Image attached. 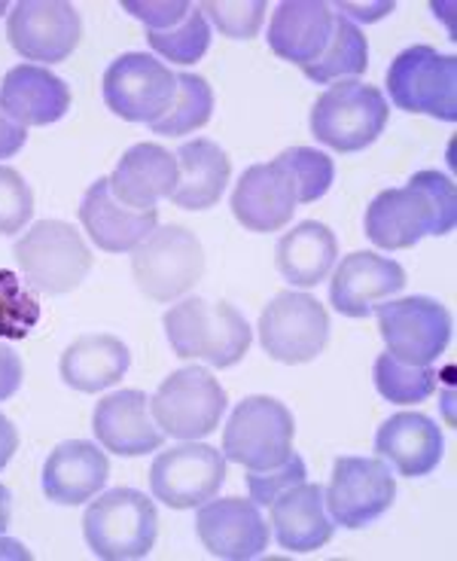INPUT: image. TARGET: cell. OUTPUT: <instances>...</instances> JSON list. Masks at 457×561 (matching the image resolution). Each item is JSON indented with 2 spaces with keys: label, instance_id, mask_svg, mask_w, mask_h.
Segmentation results:
<instances>
[{
  "label": "cell",
  "instance_id": "6da1fadb",
  "mask_svg": "<svg viewBox=\"0 0 457 561\" xmlns=\"http://www.w3.org/2000/svg\"><path fill=\"white\" fill-rule=\"evenodd\" d=\"M457 220V193L452 178L418 171L400 190H385L366 208V236L375 248L405 251L424 236H448Z\"/></svg>",
  "mask_w": 457,
  "mask_h": 561
},
{
  "label": "cell",
  "instance_id": "7a4b0ae2",
  "mask_svg": "<svg viewBox=\"0 0 457 561\" xmlns=\"http://www.w3.org/2000/svg\"><path fill=\"white\" fill-rule=\"evenodd\" d=\"M165 336L181 360H205L217 369H229L250 351V323L229 302H208L190 296L165 311Z\"/></svg>",
  "mask_w": 457,
  "mask_h": 561
},
{
  "label": "cell",
  "instance_id": "3957f363",
  "mask_svg": "<svg viewBox=\"0 0 457 561\" xmlns=\"http://www.w3.org/2000/svg\"><path fill=\"white\" fill-rule=\"evenodd\" d=\"M83 534L98 559H147L159 537V513L144 491L113 489L89 504Z\"/></svg>",
  "mask_w": 457,
  "mask_h": 561
},
{
  "label": "cell",
  "instance_id": "277c9868",
  "mask_svg": "<svg viewBox=\"0 0 457 561\" xmlns=\"http://www.w3.org/2000/svg\"><path fill=\"white\" fill-rule=\"evenodd\" d=\"M388 99L381 89L361 80L330 85L311 107V135L335 153H357L378 140L388 126Z\"/></svg>",
  "mask_w": 457,
  "mask_h": 561
},
{
  "label": "cell",
  "instance_id": "5b68a950",
  "mask_svg": "<svg viewBox=\"0 0 457 561\" xmlns=\"http://www.w3.org/2000/svg\"><path fill=\"white\" fill-rule=\"evenodd\" d=\"M132 275L144 296L174 302L205 275V248L186 226H156L132 251Z\"/></svg>",
  "mask_w": 457,
  "mask_h": 561
},
{
  "label": "cell",
  "instance_id": "8992f818",
  "mask_svg": "<svg viewBox=\"0 0 457 561\" xmlns=\"http://www.w3.org/2000/svg\"><path fill=\"white\" fill-rule=\"evenodd\" d=\"M13 256L22 278L41 294L58 296L77 290L92 268V251L83 236L65 220H41L15 241Z\"/></svg>",
  "mask_w": 457,
  "mask_h": 561
},
{
  "label": "cell",
  "instance_id": "52a82bcc",
  "mask_svg": "<svg viewBox=\"0 0 457 561\" xmlns=\"http://www.w3.org/2000/svg\"><path fill=\"white\" fill-rule=\"evenodd\" d=\"M296 421L275 397H244L222 431V458L248 470H272L293 455Z\"/></svg>",
  "mask_w": 457,
  "mask_h": 561
},
{
  "label": "cell",
  "instance_id": "ba28073f",
  "mask_svg": "<svg viewBox=\"0 0 457 561\" xmlns=\"http://www.w3.org/2000/svg\"><path fill=\"white\" fill-rule=\"evenodd\" d=\"M229 397L222 391L220 379L205 366H186L171 373L159 391L150 397L152 421L159 431L174 439H202L220 427Z\"/></svg>",
  "mask_w": 457,
  "mask_h": 561
},
{
  "label": "cell",
  "instance_id": "9c48e42d",
  "mask_svg": "<svg viewBox=\"0 0 457 561\" xmlns=\"http://www.w3.org/2000/svg\"><path fill=\"white\" fill-rule=\"evenodd\" d=\"M388 92L400 111L455 123L457 58L439 56L433 46H409L390 61Z\"/></svg>",
  "mask_w": 457,
  "mask_h": 561
},
{
  "label": "cell",
  "instance_id": "30bf717a",
  "mask_svg": "<svg viewBox=\"0 0 457 561\" xmlns=\"http://www.w3.org/2000/svg\"><path fill=\"white\" fill-rule=\"evenodd\" d=\"M388 354L409 366H430L452 342V314L430 296L385 299L375 306Z\"/></svg>",
  "mask_w": 457,
  "mask_h": 561
},
{
  "label": "cell",
  "instance_id": "8fae6325",
  "mask_svg": "<svg viewBox=\"0 0 457 561\" xmlns=\"http://www.w3.org/2000/svg\"><path fill=\"white\" fill-rule=\"evenodd\" d=\"M260 342L277 364H311L330 342V314L315 296L284 290L260 314Z\"/></svg>",
  "mask_w": 457,
  "mask_h": 561
},
{
  "label": "cell",
  "instance_id": "7c38bea8",
  "mask_svg": "<svg viewBox=\"0 0 457 561\" xmlns=\"http://www.w3.org/2000/svg\"><path fill=\"white\" fill-rule=\"evenodd\" d=\"M178 95V73L147 53H125L104 73V104L128 123H156Z\"/></svg>",
  "mask_w": 457,
  "mask_h": 561
},
{
  "label": "cell",
  "instance_id": "4fadbf2b",
  "mask_svg": "<svg viewBox=\"0 0 457 561\" xmlns=\"http://www.w3.org/2000/svg\"><path fill=\"white\" fill-rule=\"evenodd\" d=\"M397 479L381 458H339L323 489V504L335 525L366 528L393 506Z\"/></svg>",
  "mask_w": 457,
  "mask_h": 561
},
{
  "label": "cell",
  "instance_id": "5bb4252c",
  "mask_svg": "<svg viewBox=\"0 0 457 561\" xmlns=\"http://www.w3.org/2000/svg\"><path fill=\"white\" fill-rule=\"evenodd\" d=\"M226 482V458L205 443H183L159 451L150 467V489L156 501L171 510H195L217 497Z\"/></svg>",
  "mask_w": 457,
  "mask_h": 561
},
{
  "label": "cell",
  "instance_id": "9a60e30c",
  "mask_svg": "<svg viewBox=\"0 0 457 561\" xmlns=\"http://www.w3.org/2000/svg\"><path fill=\"white\" fill-rule=\"evenodd\" d=\"M7 37L25 61L58 65L80 46L83 22L65 0H22L7 19Z\"/></svg>",
  "mask_w": 457,
  "mask_h": 561
},
{
  "label": "cell",
  "instance_id": "2e32d148",
  "mask_svg": "<svg viewBox=\"0 0 457 561\" xmlns=\"http://www.w3.org/2000/svg\"><path fill=\"white\" fill-rule=\"evenodd\" d=\"M195 531L202 547L222 561L260 559L269 549V522L260 506L244 497H210L195 513Z\"/></svg>",
  "mask_w": 457,
  "mask_h": 561
},
{
  "label": "cell",
  "instance_id": "e0dca14e",
  "mask_svg": "<svg viewBox=\"0 0 457 561\" xmlns=\"http://www.w3.org/2000/svg\"><path fill=\"white\" fill-rule=\"evenodd\" d=\"M299 190L281 159L250 165L232 193V214L248 232H281L293 220Z\"/></svg>",
  "mask_w": 457,
  "mask_h": 561
},
{
  "label": "cell",
  "instance_id": "ac0fdd59",
  "mask_svg": "<svg viewBox=\"0 0 457 561\" xmlns=\"http://www.w3.org/2000/svg\"><path fill=\"white\" fill-rule=\"evenodd\" d=\"M405 287V268L397 260L357 251L342 256L330 280V302L345 318H369L378 302Z\"/></svg>",
  "mask_w": 457,
  "mask_h": 561
},
{
  "label": "cell",
  "instance_id": "d6986e66",
  "mask_svg": "<svg viewBox=\"0 0 457 561\" xmlns=\"http://www.w3.org/2000/svg\"><path fill=\"white\" fill-rule=\"evenodd\" d=\"M92 431L98 443L119 458H140L147 451L162 449L165 443V434L152 421L147 393L135 388L107 393L104 400H98L92 412Z\"/></svg>",
  "mask_w": 457,
  "mask_h": 561
},
{
  "label": "cell",
  "instance_id": "ffe728a7",
  "mask_svg": "<svg viewBox=\"0 0 457 561\" xmlns=\"http://www.w3.org/2000/svg\"><path fill=\"white\" fill-rule=\"evenodd\" d=\"M80 224L98 251L132 253L159 226V210H132L116 202L107 178H98L80 202Z\"/></svg>",
  "mask_w": 457,
  "mask_h": 561
},
{
  "label": "cell",
  "instance_id": "44dd1931",
  "mask_svg": "<svg viewBox=\"0 0 457 561\" xmlns=\"http://www.w3.org/2000/svg\"><path fill=\"white\" fill-rule=\"evenodd\" d=\"M335 10L323 0H284L269 22V46L277 58L311 65L323 56L333 37Z\"/></svg>",
  "mask_w": 457,
  "mask_h": 561
},
{
  "label": "cell",
  "instance_id": "7402d4cb",
  "mask_svg": "<svg viewBox=\"0 0 457 561\" xmlns=\"http://www.w3.org/2000/svg\"><path fill=\"white\" fill-rule=\"evenodd\" d=\"M443 431L421 412H397L375 434V451L400 477L418 479L433 473L443 461Z\"/></svg>",
  "mask_w": 457,
  "mask_h": 561
},
{
  "label": "cell",
  "instance_id": "603a6c76",
  "mask_svg": "<svg viewBox=\"0 0 457 561\" xmlns=\"http://www.w3.org/2000/svg\"><path fill=\"white\" fill-rule=\"evenodd\" d=\"M107 477L111 461L95 443L68 439L56 446V451H49L43 463V494L61 506L85 504L107 485Z\"/></svg>",
  "mask_w": 457,
  "mask_h": 561
},
{
  "label": "cell",
  "instance_id": "cb8c5ba5",
  "mask_svg": "<svg viewBox=\"0 0 457 561\" xmlns=\"http://www.w3.org/2000/svg\"><path fill=\"white\" fill-rule=\"evenodd\" d=\"M116 202L132 210H152L178 186V159L162 144H135L107 178Z\"/></svg>",
  "mask_w": 457,
  "mask_h": 561
},
{
  "label": "cell",
  "instance_id": "d4e9b609",
  "mask_svg": "<svg viewBox=\"0 0 457 561\" xmlns=\"http://www.w3.org/2000/svg\"><path fill=\"white\" fill-rule=\"evenodd\" d=\"M269 510H272L277 543L287 552H315L333 540L335 522L327 513L320 485L302 482V485L281 491Z\"/></svg>",
  "mask_w": 457,
  "mask_h": 561
},
{
  "label": "cell",
  "instance_id": "484cf974",
  "mask_svg": "<svg viewBox=\"0 0 457 561\" xmlns=\"http://www.w3.org/2000/svg\"><path fill=\"white\" fill-rule=\"evenodd\" d=\"M0 101L22 126H53L70 111L68 83L41 65H19L0 85Z\"/></svg>",
  "mask_w": 457,
  "mask_h": 561
},
{
  "label": "cell",
  "instance_id": "4316f807",
  "mask_svg": "<svg viewBox=\"0 0 457 561\" xmlns=\"http://www.w3.org/2000/svg\"><path fill=\"white\" fill-rule=\"evenodd\" d=\"M174 159H178V186L171 193V202L183 210L214 208L232 178V162L226 150L208 138H195L186 140Z\"/></svg>",
  "mask_w": 457,
  "mask_h": 561
},
{
  "label": "cell",
  "instance_id": "83f0119b",
  "mask_svg": "<svg viewBox=\"0 0 457 561\" xmlns=\"http://www.w3.org/2000/svg\"><path fill=\"white\" fill-rule=\"evenodd\" d=\"M132 366V351L123 339L111 333H85L73 339L61 354V379L68 388L83 393H98L113 388Z\"/></svg>",
  "mask_w": 457,
  "mask_h": 561
},
{
  "label": "cell",
  "instance_id": "f1b7e54d",
  "mask_svg": "<svg viewBox=\"0 0 457 561\" xmlns=\"http://www.w3.org/2000/svg\"><path fill=\"white\" fill-rule=\"evenodd\" d=\"M339 256V241L333 229L318 220H305L284 232L277 241V272L290 280L293 287H318L320 280L333 272Z\"/></svg>",
  "mask_w": 457,
  "mask_h": 561
},
{
  "label": "cell",
  "instance_id": "f546056e",
  "mask_svg": "<svg viewBox=\"0 0 457 561\" xmlns=\"http://www.w3.org/2000/svg\"><path fill=\"white\" fill-rule=\"evenodd\" d=\"M366 65H369V43L363 31L345 13H335L333 37L327 43L323 56L305 65L302 73L311 83H342L366 73Z\"/></svg>",
  "mask_w": 457,
  "mask_h": 561
},
{
  "label": "cell",
  "instance_id": "4dcf8cb0",
  "mask_svg": "<svg viewBox=\"0 0 457 561\" xmlns=\"http://www.w3.org/2000/svg\"><path fill=\"white\" fill-rule=\"evenodd\" d=\"M210 113H214V92L208 80L198 73H178V95L165 116L150 123V128L156 135L178 138V135H190L195 128L208 126Z\"/></svg>",
  "mask_w": 457,
  "mask_h": 561
},
{
  "label": "cell",
  "instance_id": "1f68e13d",
  "mask_svg": "<svg viewBox=\"0 0 457 561\" xmlns=\"http://www.w3.org/2000/svg\"><path fill=\"white\" fill-rule=\"evenodd\" d=\"M373 379L378 393L390 403H424L436 391V369L433 366H409L397 360L393 354H378L373 369Z\"/></svg>",
  "mask_w": 457,
  "mask_h": 561
},
{
  "label": "cell",
  "instance_id": "d6a6232c",
  "mask_svg": "<svg viewBox=\"0 0 457 561\" xmlns=\"http://www.w3.org/2000/svg\"><path fill=\"white\" fill-rule=\"evenodd\" d=\"M150 46L174 65H193L202 61V56L208 53L210 46V25L208 15L202 13V3L190 7V13L183 15L178 25H171L165 31H147Z\"/></svg>",
  "mask_w": 457,
  "mask_h": 561
},
{
  "label": "cell",
  "instance_id": "836d02e7",
  "mask_svg": "<svg viewBox=\"0 0 457 561\" xmlns=\"http://www.w3.org/2000/svg\"><path fill=\"white\" fill-rule=\"evenodd\" d=\"M41 323V302L10 268H0V339H25Z\"/></svg>",
  "mask_w": 457,
  "mask_h": 561
},
{
  "label": "cell",
  "instance_id": "e575fe53",
  "mask_svg": "<svg viewBox=\"0 0 457 561\" xmlns=\"http://www.w3.org/2000/svg\"><path fill=\"white\" fill-rule=\"evenodd\" d=\"M277 159L287 165L293 181H296L299 205H311V202H318V198L330 193L335 178V165L327 153L311 150V147H290V150H284Z\"/></svg>",
  "mask_w": 457,
  "mask_h": 561
},
{
  "label": "cell",
  "instance_id": "d590c367",
  "mask_svg": "<svg viewBox=\"0 0 457 561\" xmlns=\"http://www.w3.org/2000/svg\"><path fill=\"white\" fill-rule=\"evenodd\" d=\"M263 0H208L202 3V13L210 15V22L220 28L222 37L232 41H250L263 28L265 19Z\"/></svg>",
  "mask_w": 457,
  "mask_h": 561
},
{
  "label": "cell",
  "instance_id": "8d00e7d4",
  "mask_svg": "<svg viewBox=\"0 0 457 561\" xmlns=\"http://www.w3.org/2000/svg\"><path fill=\"white\" fill-rule=\"evenodd\" d=\"M34 217V193L28 181L10 165H0V236H15Z\"/></svg>",
  "mask_w": 457,
  "mask_h": 561
},
{
  "label": "cell",
  "instance_id": "74e56055",
  "mask_svg": "<svg viewBox=\"0 0 457 561\" xmlns=\"http://www.w3.org/2000/svg\"><path fill=\"white\" fill-rule=\"evenodd\" d=\"M305 477H308V470H305V461L296 451H293L290 458L281 463V467H272V470H250V501L256 506H269L281 491L293 489V485H302Z\"/></svg>",
  "mask_w": 457,
  "mask_h": 561
},
{
  "label": "cell",
  "instance_id": "f35d334b",
  "mask_svg": "<svg viewBox=\"0 0 457 561\" xmlns=\"http://www.w3.org/2000/svg\"><path fill=\"white\" fill-rule=\"evenodd\" d=\"M190 7L193 3H183V0H147V3H140V0H123V10L125 13H132L135 19H140L147 31H165L171 25H178L183 15L190 13Z\"/></svg>",
  "mask_w": 457,
  "mask_h": 561
},
{
  "label": "cell",
  "instance_id": "ab89813d",
  "mask_svg": "<svg viewBox=\"0 0 457 561\" xmlns=\"http://www.w3.org/2000/svg\"><path fill=\"white\" fill-rule=\"evenodd\" d=\"M25 140H28V128L13 119L0 101V159H13L25 147Z\"/></svg>",
  "mask_w": 457,
  "mask_h": 561
},
{
  "label": "cell",
  "instance_id": "60d3db41",
  "mask_svg": "<svg viewBox=\"0 0 457 561\" xmlns=\"http://www.w3.org/2000/svg\"><path fill=\"white\" fill-rule=\"evenodd\" d=\"M22 385V360L13 348L0 345V403L10 400Z\"/></svg>",
  "mask_w": 457,
  "mask_h": 561
},
{
  "label": "cell",
  "instance_id": "b9f144b4",
  "mask_svg": "<svg viewBox=\"0 0 457 561\" xmlns=\"http://www.w3.org/2000/svg\"><path fill=\"white\" fill-rule=\"evenodd\" d=\"M15 449H19V431L13 427V421L7 415H0V470L13 461Z\"/></svg>",
  "mask_w": 457,
  "mask_h": 561
},
{
  "label": "cell",
  "instance_id": "7bdbcfd3",
  "mask_svg": "<svg viewBox=\"0 0 457 561\" xmlns=\"http://www.w3.org/2000/svg\"><path fill=\"white\" fill-rule=\"evenodd\" d=\"M10 513H13V494L7 485H0V534L10 525Z\"/></svg>",
  "mask_w": 457,
  "mask_h": 561
}]
</instances>
